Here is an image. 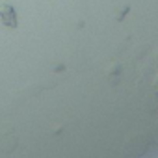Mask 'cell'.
<instances>
[{
	"label": "cell",
	"mask_w": 158,
	"mask_h": 158,
	"mask_svg": "<svg viewBox=\"0 0 158 158\" xmlns=\"http://www.w3.org/2000/svg\"><path fill=\"white\" fill-rule=\"evenodd\" d=\"M0 19H2V24L8 26V28H17L19 26L17 13H15L13 6H10V4H0Z\"/></svg>",
	"instance_id": "1"
}]
</instances>
